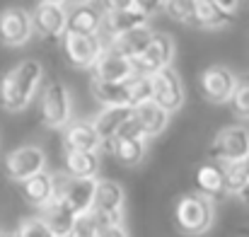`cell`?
I'll use <instances>...</instances> for the list:
<instances>
[{"mask_svg":"<svg viewBox=\"0 0 249 237\" xmlns=\"http://www.w3.org/2000/svg\"><path fill=\"white\" fill-rule=\"evenodd\" d=\"M41 78H44V68L39 61L34 58L19 61L0 80V107L12 114L22 111L32 102L34 92L39 90Z\"/></svg>","mask_w":249,"mask_h":237,"instance_id":"6da1fadb","label":"cell"},{"mask_svg":"<svg viewBox=\"0 0 249 237\" xmlns=\"http://www.w3.org/2000/svg\"><path fill=\"white\" fill-rule=\"evenodd\" d=\"M162 10V2H138V0H124V2H104V34L109 39L148 27V19Z\"/></svg>","mask_w":249,"mask_h":237,"instance_id":"7a4b0ae2","label":"cell"},{"mask_svg":"<svg viewBox=\"0 0 249 237\" xmlns=\"http://www.w3.org/2000/svg\"><path fill=\"white\" fill-rule=\"evenodd\" d=\"M174 220H177V228L184 233V235H206L215 220V208H213V201L198 191H191V194H184L177 206H174Z\"/></svg>","mask_w":249,"mask_h":237,"instance_id":"3957f363","label":"cell"},{"mask_svg":"<svg viewBox=\"0 0 249 237\" xmlns=\"http://www.w3.org/2000/svg\"><path fill=\"white\" fill-rule=\"evenodd\" d=\"M124 186L114 179H97V189H94V203H92V213L99 223V228H109V225H124Z\"/></svg>","mask_w":249,"mask_h":237,"instance_id":"277c9868","label":"cell"},{"mask_svg":"<svg viewBox=\"0 0 249 237\" xmlns=\"http://www.w3.org/2000/svg\"><path fill=\"white\" fill-rule=\"evenodd\" d=\"M208 155L220 164H237L249 158V131L245 126H225L215 133L208 146Z\"/></svg>","mask_w":249,"mask_h":237,"instance_id":"5b68a950","label":"cell"},{"mask_svg":"<svg viewBox=\"0 0 249 237\" xmlns=\"http://www.w3.org/2000/svg\"><path fill=\"white\" fill-rule=\"evenodd\" d=\"M97 179H73V177H56V199L53 203L63 206L73 216H83L92 211L94 203Z\"/></svg>","mask_w":249,"mask_h":237,"instance_id":"8992f818","label":"cell"},{"mask_svg":"<svg viewBox=\"0 0 249 237\" xmlns=\"http://www.w3.org/2000/svg\"><path fill=\"white\" fill-rule=\"evenodd\" d=\"M71 114H73V99L71 92L63 82L53 80L44 87L41 94V121L49 128H66L71 124Z\"/></svg>","mask_w":249,"mask_h":237,"instance_id":"52a82bcc","label":"cell"},{"mask_svg":"<svg viewBox=\"0 0 249 237\" xmlns=\"http://www.w3.org/2000/svg\"><path fill=\"white\" fill-rule=\"evenodd\" d=\"M172 58H174V39L169 34L155 32V36L150 39V44L143 49L141 56L133 58V68L138 75H158L160 71L172 68Z\"/></svg>","mask_w":249,"mask_h":237,"instance_id":"ba28073f","label":"cell"},{"mask_svg":"<svg viewBox=\"0 0 249 237\" xmlns=\"http://www.w3.org/2000/svg\"><path fill=\"white\" fill-rule=\"evenodd\" d=\"M68 5L58 0H44L36 2L32 19H34V32L44 39H66L68 34Z\"/></svg>","mask_w":249,"mask_h":237,"instance_id":"9c48e42d","label":"cell"},{"mask_svg":"<svg viewBox=\"0 0 249 237\" xmlns=\"http://www.w3.org/2000/svg\"><path fill=\"white\" fill-rule=\"evenodd\" d=\"M5 172L12 182L24 184L27 179L46 172V153L41 146H19L5 160Z\"/></svg>","mask_w":249,"mask_h":237,"instance_id":"30bf717a","label":"cell"},{"mask_svg":"<svg viewBox=\"0 0 249 237\" xmlns=\"http://www.w3.org/2000/svg\"><path fill=\"white\" fill-rule=\"evenodd\" d=\"M237 75L228 66H208L201 73V92L208 102L213 104H225L232 102V94L237 90Z\"/></svg>","mask_w":249,"mask_h":237,"instance_id":"8fae6325","label":"cell"},{"mask_svg":"<svg viewBox=\"0 0 249 237\" xmlns=\"http://www.w3.org/2000/svg\"><path fill=\"white\" fill-rule=\"evenodd\" d=\"M66 46V58L73 68H94V63L102 58V54L107 51V44L102 41V36H80V34H66L63 39Z\"/></svg>","mask_w":249,"mask_h":237,"instance_id":"7c38bea8","label":"cell"},{"mask_svg":"<svg viewBox=\"0 0 249 237\" xmlns=\"http://www.w3.org/2000/svg\"><path fill=\"white\" fill-rule=\"evenodd\" d=\"M34 34L32 12L22 7H7L0 12V41L5 46H22Z\"/></svg>","mask_w":249,"mask_h":237,"instance_id":"4fadbf2b","label":"cell"},{"mask_svg":"<svg viewBox=\"0 0 249 237\" xmlns=\"http://www.w3.org/2000/svg\"><path fill=\"white\" fill-rule=\"evenodd\" d=\"M104 29V5L78 2L68 10V34L99 36Z\"/></svg>","mask_w":249,"mask_h":237,"instance_id":"5bb4252c","label":"cell"},{"mask_svg":"<svg viewBox=\"0 0 249 237\" xmlns=\"http://www.w3.org/2000/svg\"><path fill=\"white\" fill-rule=\"evenodd\" d=\"M153 102L160 104L165 111H179L184 104V85L174 68H165L153 75Z\"/></svg>","mask_w":249,"mask_h":237,"instance_id":"9a60e30c","label":"cell"},{"mask_svg":"<svg viewBox=\"0 0 249 237\" xmlns=\"http://www.w3.org/2000/svg\"><path fill=\"white\" fill-rule=\"evenodd\" d=\"M136 68H133V61L111 51L107 46V51L102 54V58L94 63L92 68V80L94 82H128L131 78H136Z\"/></svg>","mask_w":249,"mask_h":237,"instance_id":"2e32d148","label":"cell"},{"mask_svg":"<svg viewBox=\"0 0 249 237\" xmlns=\"http://www.w3.org/2000/svg\"><path fill=\"white\" fill-rule=\"evenodd\" d=\"M104 146V141L99 138L97 128L92 121H71L66 128H63V148L66 153H75V150H83V153H99V148Z\"/></svg>","mask_w":249,"mask_h":237,"instance_id":"e0dca14e","label":"cell"},{"mask_svg":"<svg viewBox=\"0 0 249 237\" xmlns=\"http://www.w3.org/2000/svg\"><path fill=\"white\" fill-rule=\"evenodd\" d=\"M237 10H240L237 2L201 0V2H196V19H198V27H203V29H220L237 19Z\"/></svg>","mask_w":249,"mask_h":237,"instance_id":"ac0fdd59","label":"cell"},{"mask_svg":"<svg viewBox=\"0 0 249 237\" xmlns=\"http://www.w3.org/2000/svg\"><path fill=\"white\" fill-rule=\"evenodd\" d=\"M194 184H196V191L208 196L211 201L213 199H223L228 196V182H225V167L220 162H206L196 169V177H194Z\"/></svg>","mask_w":249,"mask_h":237,"instance_id":"d6986e66","label":"cell"},{"mask_svg":"<svg viewBox=\"0 0 249 237\" xmlns=\"http://www.w3.org/2000/svg\"><path fill=\"white\" fill-rule=\"evenodd\" d=\"M22 189V199L29 203V206H34V208H46V206H51L53 203V199H56V174H51V172H41V174H36V177H32V179H27L24 184H19Z\"/></svg>","mask_w":249,"mask_h":237,"instance_id":"ffe728a7","label":"cell"},{"mask_svg":"<svg viewBox=\"0 0 249 237\" xmlns=\"http://www.w3.org/2000/svg\"><path fill=\"white\" fill-rule=\"evenodd\" d=\"M133 114H136L133 107H111V109H102V111L92 119V124H94L99 138H102L104 143H111V141L121 133V128L133 119Z\"/></svg>","mask_w":249,"mask_h":237,"instance_id":"44dd1931","label":"cell"},{"mask_svg":"<svg viewBox=\"0 0 249 237\" xmlns=\"http://www.w3.org/2000/svg\"><path fill=\"white\" fill-rule=\"evenodd\" d=\"M153 36H155V32L150 27H141V29H133V32H126V34H119V36L109 39L107 46L111 51H116V54H121V56H126V58L133 61L136 56L143 54V49L150 44Z\"/></svg>","mask_w":249,"mask_h":237,"instance_id":"7402d4cb","label":"cell"},{"mask_svg":"<svg viewBox=\"0 0 249 237\" xmlns=\"http://www.w3.org/2000/svg\"><path fill=\"white\" fill-rule=\"evenodd\" d=\"M92 97L102 104V109L133 107L131 104V87H128V82H94L92 80Z\"/></svg>","mask_w":249,"mask_h":237,"instance_id":"603a6c76","label":"cell"},{"mask_svg":"<svg viewBox=\"0 0 249 237\" xmlns=\"http://www.w3.org/2000/svg\"><path fill=\"white\" fill-rule=\"evenodd\" d=\"M169 116H172V114L165 111V109H162L160 104H155V102H145V104L136 107V119H138V124L143 126L145 138L160 136L167 126H169Z\"/></svg>","mask_w":249,"mask_h":237,"instance_id":"cb8c5ba5","label":"cell"},{"mask_svg":"<svg viewBox=\"0 0 249 237\" xmlns=\"http://www.w3.org/2000/svg\"><path fill=\"white\" fill-rule=\"evenodd\" d=\"M66 174L73 179H97L99 174V153H66Z\"/></svg>","mask_w":249,"mask_h":237,"instance_id":"d4e9b609","label":"cell"},{"mask_svg":"<svg viewBox=\"0 0 249 237\" xmlns=\"http://www.w3.org/2000/svg\"><path fill=\"white\" fill-rule=\"evenodd\" d=\"M111 148V155L116 158L119 164L126 167H136L145 158V141H136V138H114L111 143H107Z\"/></svg>","mask_w":249,"mask_h":237,"instance_id":"484cf974","label":"cell"},{"mask_svg":"<svg viewBox=\"0 0 249 237\" xmlns=\"http://www.w3.org/2000/svg\"><path fill=\"white\" fill-rule=\"evenodd\" d=\"M75 218H78V216H73L71 211H66V208L58 206V203H51V206H46V208L41 211V220L58 237L71 235V230H73V225H75Z\"/></svg>","mask_w":249,"mask_h":237,"instance_id":"4316f807","label":"cell"},{"mask_svg":"<svg viewBox=\"0 0 249 237\" xmlns=\"http://www.w3.org/2000/svg\"><path fill=\"white\" fill-rule=\"evenodd\" d=\"M225 167V182H228V194H242L249 186V174L245 162H237V164H223Z\"/></svg>","mask_w":249,"mask_h":237,"instance_id":"83f0119b","label":"cell"},{"mask_svg":"<svg viewBox=\"0 0 249 237\" xmlns=\"http://www.w3.org/2000/svg\"><path fill=\"white\" fill-rule=\"evenodd\" d=\"M162 10L172 19L181 22V24H189V27H198V19H196V2H162Z\"/></svg>","mask_w":249,"mask_h":237,"instance_id":"f1b7e54d","label":"cell"},{"mask_svg":"<svg viewBox=\"0 0 249 237\" xmlns=\"http://www.w3.org/2000/svg\"><path fill=\"white\" fill-rule=\"evenodd\" d=\"M128 87H131V104H133V109L145 104V102H153V78L136 75L133 80H128Z\"/></svg>","mask_w":249,"mask_h":237,"instance_id":"f546056e","label":"cell"},{"mask_svg":"<svg viewBox=\"0 0 249 237\" xmlns=\"http://www.w3.org/2000/svg\"><path fill=\"white\" fill-rule=\"evenodd\" d=\"M17 235L19 237H58L44 220L41 216H32V218H24L17 228Z\"/></svg>","mask_w":249,"mask_h":237,"instance_id":"4dcf8cb0","label":"cell"},{"mask_svg":"<svg viewBox=\"0 0 249 237\" xmlns=\"http://www.w3.org/2000/svg\"><path fill=\"white\" fill-rule=\"evenodd\" d=\"M232 111L237 119H249V78H242L237 82V90L232 94Z\"/></svg>","mask_w":249,"mask_h":237,"instance_id":"1f68e13d","label":"cell"},{"mask_svg":"<svg viewBox=\"0 0 249 237\" xmlns=\"http://www.w3.org/2000/svg\"><path fill=\"white\" fill-rule=\"evenodd\" d=\"M97 235H99V223H97L94 213L89 211V213H83V216L75 218V225H73L68 237H97Z\"/></svg>","mask_w":249,"mask_h":237,"instance_id":"d6a6232c","label":"cell"},{"mask_svg":"<svg viewBox=\"0 0 249 237\" xmlns=\"http://www.w3.org/2000/svg\"><path fill=\"white\" fill-rule=\"evenodd\" d=\"M116 138H136V141H145V133H143V126L138 124V119H136V114H133V119L121 128V133L116 136Z\"/></svg>","mask_w":249,"mask_h":237,"instance_id":"836d02e7","label":"cell"},{"mask_svg":"<svg viewBox=\"0 0 249 237\" xmlns=\"http://www.w3.org/2000/svg\"><path fill=\"white\" fill-rule=\"evenodd\" d=\"M97 237H128V233L124 225H109V228H99Z\"/></svg>","mask_w":249,"mask_h":237,"instance_id":"e575fe53","label":"cell"},{"mask_svg":"<svg viewBox=\"0 0 249 237\" xmlns=\"http://www.w3.org/2000/svg\"><path fill=\"white\" fill-rule=\"evenodd\" d=\"M240 199H242L245 203H249V186H247V189H245V191H242V194H240Z\"/></svg>","mask_w":249,"mask_h":237,"instance_id":"d590c367","label":"cell"},{"mask_svg":"<svg viewBox=\"0 0 249 237\" xmlns=\"http://www.w3.org/2000/svg\"><path fill=\"white\" fill-rule=\"evenodd\" d=\"M0 237H19L17 233H0Z\"/></svg>","mask_w":249,"mask_h":237,"instance_id":"8d00e7d4","label":"cell"},{"mask_svg":"<svg viewBox=\"0 0 249 237\" xmlns=\"http://www.w3.org/2000/svg\"><path fill=\"white\" fill-rule=\"evenodd\" d=\"M245 167H247V174H249V158L245 160Z\"/></svg>","mask_w":249,"mask_h":237,"instance_id":"74e56055","label":"cell"}]
</instances>
